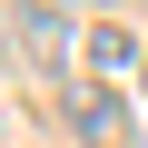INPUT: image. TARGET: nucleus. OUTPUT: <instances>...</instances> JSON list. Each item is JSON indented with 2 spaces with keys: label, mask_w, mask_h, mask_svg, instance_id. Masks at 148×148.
Returning a JSON list of instances; mask_svg holds the SVG:
<instances>
[{
  "label": "nucleus",
  "mask_w": 148,
  "mask_h": 148,
  "mask_svg": "<svg viewBox=\"0 0 148 148\" xmlns=\"http://www.w3.org/2000/svg\"><path fill=\"white\" fill-rule=\"evenodd\" d=\"M69 128H79L89 148H128V109H119V89H69Z\"/></svg>",
  "instance_id": "f257e3e1"
},
{
  "label": "nucleus",
  "mask_w": 148,
  "mask_h": 148,
  "mask_svg": "<svg viewBox=\"0 0 148 148\" xmlns=\"http://www.w3.org/2000/svg\"><path fill=\"white\" fill-rule=\"evenodd\" d=\"M20 49L69 59V49H79V20H69V10H20Z\"/></svg>",
  "instance_id": "f03ea898"
}]
</instances>
